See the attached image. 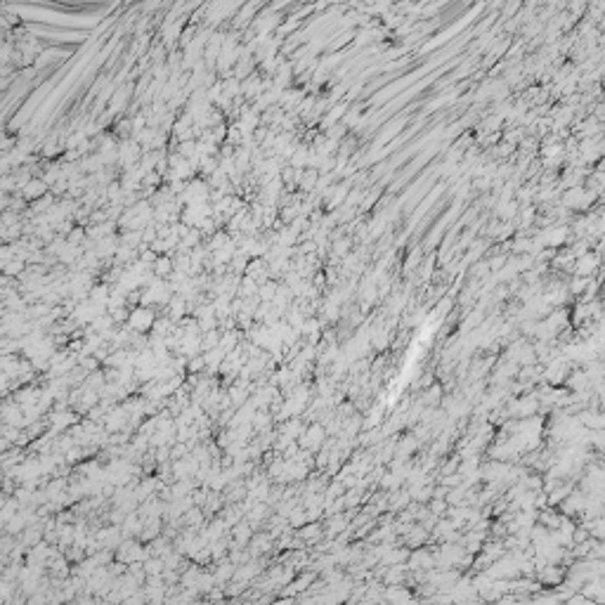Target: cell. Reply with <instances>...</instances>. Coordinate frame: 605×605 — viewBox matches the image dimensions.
I'll return each instance as SVG.
<instances>
[{
	"mask_svg": "<svg viewBox=\"0 0 605 605\" xmlns=\"http://www.w3.org/2000/svg\"><path fill=\"white\" fill-rule=\"evenodd\" d=\"M324 437H326V430L322 428L319 423H312V426H307L305 433L298 437V445H300V449H307V452H312V449L322 447Z\"/></svg>",
	"mask_w": 605,
	"mask_h": 605,
	"instance_id": "7a4b0ae2",
	"label": "cell"
},
{
	"mask_svg": "<svg viewBox=\"0 0 605 605\" xmlns=\"http://www.w3.org/2000/svg\"><path fill=\"white\" fill-rule=\"evenodd\" d=\"M298 537L303 539L305 544H317V541H322L324 532H322V525H319L317 520H310V523H305V525L300 527Z\"/></svg>",
	"mask_w": 605,
	"mask_h": 605,
	"instance_id": "3957f363",
	"label": "cell"
},
{
	"mask_svg": "<svg viewBox=\"0 0 605 605\" xmlns=\"http://www.w3.org/2000/svg\"><path fill=\"white\" fill-rule=\"evenodd\" d=\"M154 322H156V315H154V307L149 305H135L133 310H130V317L128 322H126V326L133 331H137V333H147V331H152Z\"/></svg>",
	"mask_w": 605,
	"mask_h": 605,
	"instance_id": "6da1fadb",
	"label": "cell"
},
{
	"mask_svg": "<svg viewBox=\"0 0 605 605\" xmlns=\"http://www.w3.org/2000/svg\"><path fill=\"white\" fill-rule=\"evenodd\" d=\"M596 263H598V260H596V256H584L579 260V272H581V275H591L593 269H596Z\"/></svg>",
	"mask_w": 605,
	"mask_h": 605,
	"instance_id": "5b68a950",
	"label": "cell"
},
{
	"mask_svg": "<svg viewBox=\"0 0 605 605\" xmlns=\"http://www.w3.org/2000/svg\"><path fill=\"white\" fill-rule=\"evenodd\" d=\"M277 291H279V286H277L275 281H263V284L258 286V298L260 300H275Z\"/></svg>",
	"mask_w": 605,
	"mask_h": 605,
	"instance_id": "277c9868",
	"label": "cell"
}]
</instances>
